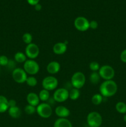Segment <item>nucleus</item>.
I'll return each mask as SVG.
<instances>
[{"mask_svg": "<svg viewBox=\"0 0 126 127\" xmlns=\"http://www.w3.org/2000/svg\"><path fill=\"white\" fill-rule=\"evenodd\" d=\"M115 108L117 112L122 114H126V104L124 102H118L116 104Z\"/></svg>", "mask_w": 126, "mask_h": 127, "instance_id": "obj_23", "label": "nucleus"}, {"mask_svg": "<svg viewBox=\"0 0 126 127\" xmlns=\"http://www.w3.org/2000/svg\"><path fill=\"white\" fill-rule=\"evenodd\" d=\"M123 119H124V121L125 122H126V114H125L124 115V117H123Z\"/></svg>", "mask_w": 126, "mask_h": 127, "instance_id": "obj_35", "label": "nucleus"}, {"mask_svg": "<svg viewBox=\"0 0 126 127\" xmlns=\"http://www.w3.org/2000/svg\"><path fill=\"white\" fill-rule=\"evenodd\" d=\"M120 59L123 63H126V49L124 50L120 55Z\"/></svg>", "mask_w": 126, "mask_h": 127, "instance_id": "obj_31", "label": "nucleus"}, {"mask_svg": "<svg viewBox=\"0 0 126 127\" xmlns=\"http://www.w3.org/2000/svg\"><path fill=\"white\" fill-rule=\"evenodd\" d=\"M36 109L38 115L43 119H48L53 114V109L51 106L48 103H41L36 107Z\"/></svg>", "mask_w": 126, "mask_h": 127, "instance_id": "obj_5", "label": "nucleus"}, {"mask_svg": "<svg viewBox=\"0 0 126 127\" xmlns=\"http://www.w3.org/2000/svg\"><path fill=\"white\" fill-rule=\"evenodd\" d=\"M55 114L59 118H67L70 115V112L66 107L59 105L55 109Z\"/></svg>", "mask_w": 126, "mask_h": 127, "instance_id": "obj_15", "label": "nucleus"}, {"mask_svg": "<svg viewBox=\"0 0 126 127\" xmlns=\"http://www.w3.org/2000/svg\"><path fill=\"white\" fill-rule=\"evenodd\" d=\"M103 99V97L100 94H95L91 97V102L95 105H98L101 104Z\"/></svg>", "mask_w": 126, "mask_h": 127, "instance_id": "obj_24", "label": "nucleus"}, {"mask_svg": "<svg viewBox=\"0 0 126 127\" xmlns=\"http://www.w3.org/2000/svg\"><path fill=\"white\" fill-rule=\"evenodd\" d=\"M38 97H39L40 100H42V102L48 101L49 99V97H50L49 91L44 89H43L40 91L39 94H38Z\"/></svg>", "mask_w": 126, "mask_h": 127, "instance_id": "obj_21", "label": "nucleus"}, {"mask_svg": "<svg viewBox=\"0 0 126 127\" xmlns=\"http://www.w3.org/2000/svg\"><path fill=\"white\" fill-rule=\"evenodd\" d=\"M9 108V100L5 96L0 95V114L6 112Z\"/></svg>", "mask_w": 126, "mask_h": 127, "instance_id": "obj_17", "label": "nucleus"}, {"mask_svg": "<svg viewBox=\"0 0 126 127\" xmlns=\"http://www.w3.org/2000/svg\"><path fill=\"white\" fill-rule=\"evenodd\" d=\"M58 86V80L53 76H48L42 81V87L48 91L56 89Z\"/></svg>", "mask_w": 126, "mask_h": 127, "instance_id": "obj_7", "label": "nucleus"}, {"mask_svg": "<svg viewBox=\"0 0 126 127\" xmlns=\"http://www.w3.org/2000/svg\"><path fill=\"white\" fill-rule=\"evenodd\" d=\"M117 88V84L112 79L105 81L100 86V94L103 97H110L116 94Z\"/></svg>", "mask_w": 126, "mask_h": 127, "instance_id": "obj_1", "label": "nucleus"}, {"mask_svg": "<svg viewBox=\"0 0 126 127\" xmlns=\"http://www.w3.org/2000/svg\"><path fill=\"white\" fill-rule=\"evenodd\" d=\"M12 77L16 83L18 84H22L25 83L28 76L23 69L21 68H16L12 70Z\"/></svg>", "mask_w": 126, "mask_h": 127, "instance_id": "obj_8", "label": "nucleus"}, {"mask_svg": "<svg viewBox=\"0 0 126 127\" xmlns=\"http://www.w3.org/2000/svg\"><path fill=\"white\" fill-rule=\"evenodd\" d=\"M86 122L90 127H100L103 123L102 116L98 112H91L88 114Z\"/></svg>", "mask_w": 126, "mask_h": 127, "instance_id": "obj_3", "label": "nucleus"}, {"mask_svg": "<svg viewBox=\"0 0 126 127\" xmlns=\"http://www.w3.org/2000/svg\"><path fill=\"white\" fill-rule=\"evenodd\" d=\"M54 127H73L70 120L66 118H59L54 124Z\"/></svg>", "mask_w": 126, "mask_h": 127, "instance_id": "obj_16", "label": "nucleus"}, {"mask_svg": "<svg viewBox=\"0 0 126 127\" xmlns=\"http://www.w3.org/2000/svg\"><path fill=\"white\" fill-rule=\"evenodd\" d=\"M27 56L23 52H18L14 55V60L17 63H24L27 60Z\"/></svg>", "mask_w": 126, "mask_h": 127, "instance_id": "obj_19", "label": "nucleus"}, {"mask_svg": "<svg viewBox=\"0 0 126 127\" xmlns=\"http://www.w3.org/2000/svg\"><path fill=\"white\" fill-rule=\"evenodd\" d=\"M27 101L28 102V104L33 106L36 107H37L38 105L40 104V100L39 97L37 94L35 93H30L27 94Z\"/></svg>", "mask_w": 126, "mask_h": 127, "instance_id": "obj_14", "label": "nucleus"}, {"mask_svg": "<svg viewBox=\"0 0 126 127\" xmlns=\"http://www.w3.org/2000/svg\"><path fill=\"white\" fill-rule=\"evenodd\" d=\"M16 104H17V102H16V100H14V99H10V100H9V107L17 106Z\"/></svg>", "mask_w": 126, "mask_h": 127, "instance_id": "obj_32", "label": "nucleus"}, {"mask_svg": "<svg viewBox=\"0 0 126 127\" xmlns=\"http://www.w3.org/2000/svg\"><path fill=\"white\" fill-rule=\"evenodd\" d=\"M74 24L75 28L80 32H85L90 29V21L83 16L76 17Z\"/></svg>", "mask_w": 126, "mask_h": 127, "instance_id": "obj_9", "label": "nucleus"}, {"mask_svg": "<svg viewBox=\"0 0 126 127\" xmlns=\"http://www.w3.org/2000/svg\"><path fill=\"white\" fill-rule=\"evenodd\" d=\"M25 83L29 86L35 87L37 85L38 81H37V79H36V78H35L33 76H30L27 77Z\"/></svg>", "mask_w": 126, "mask_h": 127, "instance_id": "obj_25", "label": "nucleus"}, {"mask_svg": "<svg viewBox=\"0 0 126 127\" xmlns=\"http://www.w3.org/2000/svg\"><path fill=\"white\" fill-rule=\"evenodd\" d=\"M9 60L6 55L0 56V66H6L8 64Z\"/></svg>", "mask_w": 126, "mask_h": 127, "instance_id": "obj_29", "label": "nucleus"}, {"mask_svg": "<svg viewBox=\"0 0 126 127\" xmlns=\"http://www.w3.org/2000/svg\"><path fill=\"white\" fill-rule=\"evenodd\" d=\"M98 27V23L96 21H91L90 22V28L93 30H95Z\"/></svg>", "mask_w": 126, "mask_h": 127, "instance_id": "obj_30", "label": "nucleus"}, {"mask_svg": "<svg viewBox=\"0 0 126 127\" xmlns=\"http://www.w3.org/2000/svg\"><path fill=\"white\" fill-rule=\"evenodd\" d=\"M80 95V93L79 89L74 88L71 89L70 91H69V98L72 100H77Z\"/></svg>", "mask_w": 126, "mask_h": 127, "instance_id": "obj_20", "label": "nucleus"}, {"mask_svg": "<svg viewBox=\"0 0 126 127\" xmlns=\"http://www.w3.org/2000/svg\"><path fill=\"white\" fill-rule=\"evenodd\" d=\"M35 9L37 11H40L42 9V6L40 3L37 4L36 5H35Z\"/></svg>", "mask_w": 126, "mask_h": 127, "instance_id": "obj_34", "label": "nucleus"}, {"mask_svg": "<svg viewBox=\"0 0 126 127\" xmlns=\"http://www.w3.org/2000/svg\"><path fill=\"white\" fill-rule=\"evenodd\" d=\"M89 68H90V70L92 71V72H98L100 66L98 62H91L89 64Z\"/></svg>", "mask_w": 126, "mask_h": 127, "instance_id": "obj_28", "label": "nucleus"}, {"mask_svg": "<svg viewBox=\"0 0 126 127\" xmlns=\"http://www.w3.org/2000/svg\"><path fill=\"white\" fill-rule=\"evenodd\" d=\"M24 111L28 115H33L35 113L37 112V109H36V107L28 104L25 107Z\"/></svg>", "mask_w": 126, "mask_h": 127, "instance_id": "obj_26", "label": "nucleus"}, {"mask_svg": "<svg viewBox=\"0 0 126 127\" xmlns=\"http://www.w3.org/2000/svg\"><path fill=\"white\" fill-rule=\"evenodd\" d=\"M69 98V91L67 89L63 88H58L53 94V99L57 102L61 103L65 102Z\"/></svg>", "mask_w": 126, "mask_h": 127, "instance_id": "obj_11", "label": "nucleus"}, {"mask_svg": "<svg viewBox=\"0 0 126 127\" xmlns=\"http://www.w3.org/2000/svg\"><path fill=\"white\" fill-rule=\"evenodd\" d=\"M86 82L85 76L82 72L77 71L73 74L71 77L70 83L74 88L80 89L83 88Z\"/></svg>", "mask_w": 126, "mask_h": 127, "instance_id": "obj_2", "label": "nucleus"}, {"mask_svg": "<svg viewBox=\"0 0 126 127\" xmlns=\"http://www.w3.org/2000/svg\"><path fill=\"white\" fill-rule=\"evenodd\" d=\"M23 69L27 74L33 76L37 74L40 71V66L34 60L28 59L23 63Z\"/></svg>", "mask_w": 126, "mask_h": 127, "instance_id": "obj_4", "label": "nucleus"}, {"mask_svg": "<svg viewBox=\"0 0 126 127\" xmlns=\"http://www.w3.org/2000/svg\"><path fill=\"white\" fill-rule=\"evenodd\" d=\"M27 1L29 4L32 5V6H35L37 4L39 3L40 0H27Z\"/></svg>", "mask_w": 126, "mask_h": 127, "instance_id": "obj_33", "label": "nucleus"}, {"mask_svg": "<svg viewBox=\"0 0 126 127\" xmlns=\"http://www.w3.org/2000/svg\"><path fill=\"white\" fill-rule=\"evenodd\" d=\"M25 54L29 59H35L37 58L40 54L39 47L34 43H31L27 45V47L25 50Z\"/></svg>", "mask_w": 126, "mask_h": 127, "instance_id": "obj_10", "label": "nucleus"}, {"mask_svg": "<svg viewBox=\"0 0 126 127\" xmlns=\"http://www.w3.org/2000/svg\"><path fill=\"white\" fill-rule=\"evenodd\" d=\"M90 81L93 84H97L100 82L101 77L98 72H92L90 75Z\"/></svg>", "mask_w": 126, "mask_h": 127, "instance_id": "obj_22", "label": "nucleus"}, {"mask_svg": "<svg viewBox=\"0 0 126 127\" xmlns=\"http://www.w3.org/2000/svg\"><path fill=\"white\" fill-rule=\"evenodd\" d=\"M67 49V46L64 42H58L53 47V51L56 55H61L64 54Z\"/></svg>", "mask_w": 126, "mask_h": 127, "instance_id": "obj_12", "label": "nucleus"}, {"mask_svg": "<svg viewBox=\"0 0 126 127\" xmlns=\"http://www.w3.org/2000/svg\"><path fill=\"white\" fill-rule=\"evenodd\" d=\"M32 40H33V37H32V34L28 32L25 33L22 35V40L27 45L32 43Z\"/></svg>", "mask_w": 126, "mask_h": 127, "instance_id": "obj_27", "label": "nucleus"}, {"mask_svg": "<svg viewBox=\"0 0 126 127\" xmlns=\"http://www.w3.org/2000/svg\"><path fill=\"white\" fill-rule=\"evenodd\" d=\"M98 73L101 78H103L105 81L111 80L115 76V71L114 68L107 64L100 67Z\"/></svg>", "mask_w": 126, "mask_h": 127, "instance_id": "obj_6", "label": "nucleus"}, {"mask_svg": "<svg viewBox=\"0 0 126 127\" xmlns=\"http://www.w3.org/2000/svg\"><path fill=\"white\" fill-rule=\"evenodd\" d=\"M7 111L9 116L13 119H19L22 114V110L17 106L9 107Z\"/></svg>", "mask_w": 126, "mask_h": 127, "instance_id": "obj_18", "label": "nucleus"}, {"mask_svg": "<svg viewBox=\"0 0 126 127\" xmlns=\"http://www.w3.org/2000/svg\"><path fill=\"white\" fill-rule=\"evenodd\" d=\"M61 65L59 62L53 61L49 62L46 66V71L51 74H55L60 71Z\"/></svg>", "mask_w": 126, "mask_h": 127, "instance_id": "obj_13", "label": "nucleus"}]
</instances>
